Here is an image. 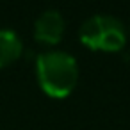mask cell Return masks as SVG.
Here are the masks:
<instances>
[{"label": "cell", "instance_id": "cell-3", "mask_svg": "<svg viewBox=\"0 0 130 130\" xmlns=\"http://www.w3.org/2000/svg\"><path fill=\"white\" fill-rule=\"evenodd\" d=\"M66 30V22L61 11L45 9L34 22V39L41 45H57Z\"/></svg>", "mask_w": 130, "mask_h": 130}, {"label": "cell", "instance_id": "cell-2", "mask_svg": "<svg viewBox=\"0 0 130 130\" xmlns=\"http://www.w3.org/2000/svg\"><path fill=\"white\" fill-rule=\"evenodd\" d=\"M78 38L91 50L119 52L126 43V29L112 14H93L82 22Z\"/></svg>", "mask_w": 130, "mask_h": 130}, {"label": "cell", "instance_id": "cell-1", "mask_svg": "<svg viewBox=\"0 0 130 130\" xmlns=\"http://www.w3.org/2000/svg\"><path fill=\"white\" fill-rule=\"evenodd\" d=\"M36 78L50 98H66L78 82V62L64 50H48L36 57Z\"/></svg>", "mask_w": 130, "mask_h": 130}, {"label": "cell", "instance_id": "cell-4", "mask_svg": "<svg viewBox=\"0 0 130 130\" xmlns=\"http://www.w3.org/2000/svg\"><path fill=\"white\" fill-rule=\"evenodd\" d=\"M23 54V41L13 29H0V68L11 66Z\"/></svg>", "mask_w": 130, "mask_h": 130}]
</instances>
